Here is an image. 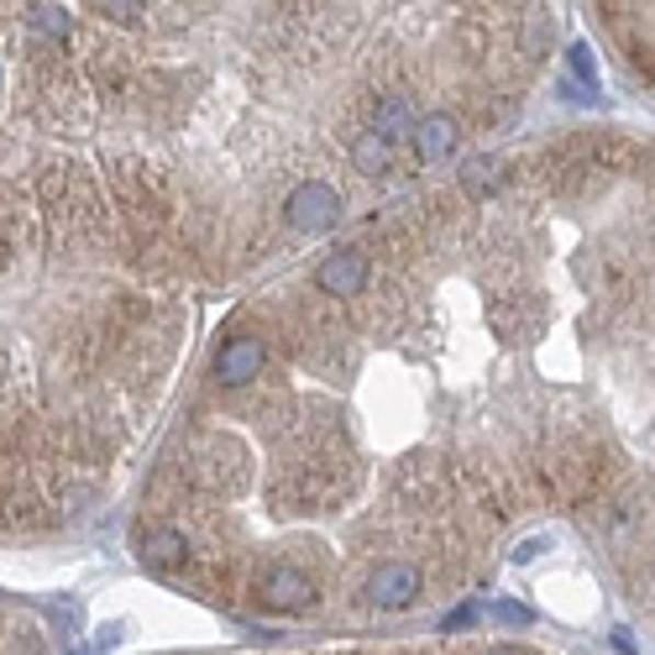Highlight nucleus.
Returning <instances> with one entry per match:
<instances>
[{
    "label": "nucleus",
    "instance_id": "f03ea898",
    "mask_svg": "<svg viewBox=\"0 0 655 655\" xmlns=\"http://www.w3.org/2000/svg\"><path fill=\"white\" fill-rule=\"evenodd\" d=\"M420 587H425V577L409 562H383L373 577H368V603H373V609L398 613V609H409V603L420 598Z\"/></svg>",
    "mask_w": 655,
    "mask_h": 655
},
{
    "label": "nucleus",
    "instance_id": "f257e3e1",
    "mask_svg": "<svg viewBox=\"0 0 655 655\" xmlns=\"http://www.w3.org/2000/svg\"><path fill=\"white\" fill-rule=\"evenodd\" d=\"M283 221L305 236L330 231V226L341 221V194H336L326 179H309V184H300L289 200H283Z\"/></svg>",
    "mask_w": 655,
    "mask_h": 655
},
{
    "label": "nucleus",
    "instance_id": "0eeeda50",
    "mask_svg": "<svg viewBox=\"0 0 655 655\" xmlns=\"http://www.w3.org/2000/svg\"><path fill=\"white\" fill-rule=\"evenodd\" d=\"M415 105H409V94H383L373 111V126L368 132H377V137L388 142V147H404V142L415 137Z\"/></svg>",
    "mask_w": 655,
    "mask_h": 655
},
{
    "label": "nucleus",
    "instance_id": "423d86ee",
    "mask_svg": "<svg viewBox=\"0 0 655 655\" xmlns=\"http://www.w3.org/2000/svg\"><path fill=\"white\" fill-rule=\"evenodd\" d=\"M137 556L142 566H153V572H184L189 566V540L179 535V530H147V535L137 540Z\"/></svg>",
    "mask_w": 655,
    "mask_h": 655
},
{
    "label": "nucleus",
    "instance_id": "f3484780",
    "mask_svg": "<svg viewBox=\"0 0 655 655\" xmlns=\"http://www.w3.org/2000/svg\"><path fill=\"white\" fill-rule=\"evenodd\" d=\"M488 655H524V651H515V645H498V651H488Z\"/></svg>",
    "mask_w": 655,
    "mask_h": 655
},
{
    "label": "nucleus",
    "instance_id": "dca6fc26",
    "mask_svg": "<svg viewBox=\"0 0 655 655\" xmlns=\"http://www.w3.org/2000/svg\"><path fill=\"white\" fill-rule=\"evenodd\" d=\"M540 551H545V540H524V545H515V562H530Z\"/></svg>",
    "mask_w": 655,
    "mask_h": 655
},
{
    "label": "nucleus",
    "instance_id": "6e6552de",
    "mask_svg": "<svg viewBox=\"0 0 655 655\" xmlns=\"http://www.w3.org/2000/svg\"><path fill=\"white\" fill-rule=\"evenodd\" d=\"M409 142H415L420 163H445V158L456 153V121H451V116H420Z\"/></svg>",
    "mask_w": 655,
    "mask_h": 655
},
{
    "label": "nucleus",
    "instance_id": "9b49d317",
    "mask_svg": "<svg viewBox=\"0 0 655 655\" xmlns=\"http://www.w3.org/2000/svg\"><path fill=\"white\" fill-rule=\"evenodd\" d=\"M32 32H37V43L69 37V11H64L58 0H37V5H32Z\"/></svg>",
    "mask_w": 655,
    "mask_h": 655
},
{
    "label": "nucleus",
    "instance_id": "20e7f679",
    "mask_svg": "<svg viewBox=\"0 0 655 655\" xmlns=\"http://www.w3.org/2000/svg\"><path fill=\"white\" fill-rule=\"evenodd\" d=\"M262 368H268V347H262L258 336H231L226 347L215 351V377L226 388H247Z\"/></svg>",
    "mask_w": 655,
    "mask_h": 655
},
{
    "label": "nucleus",
    "instance_id": "ddd939ff",
    "mask_svg": "<svg viewBox=\"0 0 655 655\" xmlns=\"http://www.w3.org/2000/svg\"><path fill=\"white\" fill-rule=\"evenodd\" d=\"M493 619H504V624H535V613L524 609V603H515V598H504V603H493Z\"/></svg>",
    "mask_w": 655,
    "mask_h": 655
},
{
    "label": "nucleus",
    "instance_id": "39448f33",
    "mask_svg": "<svg viewBox=\"0 0 655 655\" xmlns=\"http://www.w3.org/2000/svg\"><path fill=\"white\" fill-rule=\"evenodd\" d=\"M315 283H320V294H330V300H357V294L368 289V252H357V247L330 252V258L320 262Z\"/></svg>",
    "mask_w": 655,
    "mask_h": 655
},
{
    "label": "nucleus",
    "instance_id": "2eb2a0df",
    "mask_svg": "<svg viewBox=\"0 0 655 655\" xmlns=\"http://www.w3.org/2000/svg\"><path fill=\"white\" fill-rule=\"evenodd\" d=\"M467 624H477V603H467V609H456L451 619H445L441 630H467Z\"/></svg>",
    "mask_w": 655,
    "mask_h": 655
},
{
    "label": "nucleus",
    "instance_id": "1a4fd4ad",
    "mask_svg": "<svg viewBox=\"0 0 655 655\" xmlns=\"http://www.w3.org/2000/svg\"><path fill=\"white\" fill-rule=\"evenodd\" d=\"M394 153H398V147H388V142L377 137V132H362V137H351V163L362 168L368 179L388 173V168H394Z\"/></svg>",
    "mask_w": 655,
    "mask_h": 655
},
{
    "label": "nucleus",
    "instance_id": "f8f14e48",
    "mask_svg": "<svg viewBox=\"0 0 655 655\" xmlns=\"http://www.w3.org/2000/svg\"><path fill=\"white\" fill-rule=\"evenodd\" d=\"M566 64H572V74H577V84H598V64H592V47L587 43L566 47Z\"/></svg>",
    "mask_w": 655,
    "mask_h": 655
},
{
    "label": "nucleus",
    "instance_id": "4468645a",
    "mask_svg": "<svg viewBox=\"0 0 655 655\" xmlns=\"http://www.w3.org/2000/svg\"><path fill=\"white\" fill-rule=\"evenodd\" d=\"M94 11H105V16H116V22H137V0H94Z\"/></svg>",
    "mask_w": 655,
    "mask_h": 655
},
{
    "label": "nucleus",
    "instance_id": "9d476101",
    "mask_svg": "<svg viewBox=\"0 0 655 655\" xmlns=\"http://www.w3.org/2000/svg\"><path fill=\"white\" fill-rule=\"evenodd\" d=\"M498 184H504V163L498 158H467L462 163V189H467L472 200H488Z\"/></svg>",
    "mask_w": 655,
    "mask_h": 655
},
{
    "label": "nucleus",
    "instance_id": "7ed1b4c3",
    "mask_svg": "<svg viewBox=\"0 0 655 655\" xmlns=\"http://www.w3.org/2000/svg\"><path fill=\"white\" fill-rule=\"evenodd\" d=\"M258 598L268 613H305L315 603V583H309L300 566H273L258 583Z\"/></svg>",
    "mask_w": 655,
    "mask_h": 655
}]
</instances>
